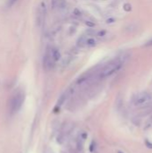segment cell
<instances>
[{
    "label": "cell",
    "mask_w": 152,
    "mask_h": 153,
    "mask_svg": "<svg viewBox=\"0 0 152 153\" xmlns=\"http://www.w3.org/2000/svg\"><path fill=\"white\" fill-rule=\"evenodd\" d=\"M123 65V61L121 59H115L112 62L108 63L99 73V77L100 79H104V78H108L111 75H113L114 74H116L117 71H119L121 69Z\"/></svg>",
    "instance_id": "6da1fadb"
},
{
    "label": "cell",
    "mask_w": 152,
    "mask_h": 153,
    "mask_svg": "<svg viewBox=\"0 0 152 153\" xmlns=\"http://www.w3.org/2000/svg\"><path fill=\"white\" fill-rule=\"evenodd\" d=\"M24 98H25V96L22 91H17L13 96V98L11 99V101H10V111L12 114H14L20 110V108H22V106L24 102Z\"/></svg>",
    "instance_id": "7a4b0ae2"
},
{
    "label": "cell",
    "mask_w": 152,
    "mask_h": 153,
    "mask_svg": "<svg viewBox=\"0 0 152 153\" xmlns=\"http://www.w3.org/2000/svg\"><path fill=\"white\" fill-rule=\"evenodd\" d=\"M47 4L46 2L43 0L39 3L38 8H37V12H36V24L39 28H40L46 19V15H47Z\"/></svg>",
    "instance_id": "3957f363"
},
{
    "label": "cell",
    "mask_w": 152,
    "mask_h": 153,
    "mask_svg": "<svg viewBox=\"0 0 152 153\" xmlns=\"http://www.w3.org/2000/svg\"><path fill=\"white\" fill-rule=\"evenodd\" d=\"M152 97L151 94L147 93V92H142L140 94H138L134 100H133V104L135 106L141 107V106H144L148 103H150L151 101Z\"/></svg>",
    "instance_id": "277c9868"
},
{
    "label": "cell",
    "mask_w": 152,
    "mask_h": 153,
    "mask_svg": "<svg viewBox=\"0 0 152 153\" xmlns=\"http://www.w3.org/2000/svg\"><path fill=\"white\" fill-rule=\"evenodd\" d=\"M55 61L51 56V51H50V48H47L45 56H44V59H43V65L45 67L46 70H51L54 65H55Z\"/></svg>",
    "instance_id": "5b68a950"
},
{
    "label": "cell",
    "mask_w": 152,
    "mask_h": 153,
    "mask_svg": "<svg viewBox=\"0 0 152 153\" xmlns=\"http://www.w3.org/2000/svg\"><path fill=\"white\" fill-rule=\"evenodd\" d=\"M50 51H51V56L55 62H57L61 59V53L57 48H50Z\"/></svg>",
    "instance_id": "8992f818"
},
{
    "label": "cell",
    "mask_w": 152,
    "mask_h": 153,
    "mask_svg": "<svg viewBox=\"0 0 152 153\" xmlns=\"http://www.w3.org/2000/svg\"><path fill=\"white\" fill-rule=\"evenodd\" d=\"M86 46L87 47H90V48H92V47H95L97 45V40L96 39L94 38H87L86 39V42H85Z\"/></svg>",
    "instance_id": "52a82bcc"
},
{
    "label": "cell",
    "mask_w": 152,
    "mask_h": 153,
    "mask_svg": "<svg viewBox=\"0 0 152 153\" xmlns=\"http://www.w3.org/2000/svg\"><path fill=\"white\" fill-rule=\"evenodd\" d=\"M86 37L85 36H82L79 39H78V41H77V45L79 46V47H83V46H86V44H85V42H86Z\"/></svg>",
    "instance_id": "ba28073f"
},
{
    "label": "cell",
    "mask_w": 152,
    "mask_h": 153,
    "mask_svg": "<svg viewBox=\"0 0 152 153\" xmlns=\"http://www.w3.org/2000/svg\"><path fill=\"white\" fill-rule=\"evenodd\" d=\"M107 30H99L98 32H97V37H99V38H103V37H105L106 35H107Z\"/></svg>",
    "instance_id": "9c48e42d"
},
{
    "label": "cell",
    "mask_w": 152,
    "mask_h": 153,
    "mask_svg": "<svg viewBox=\"0 0 152 153\" xmlns=\"http://www.w3.org/2000/svg\"><path fill=\"white\" fill-rule=\"evenodd\" d=\"M73 14H74L75 16L80 17V16H82V11H81L79 8H74V10H73Z\"/></svg>",
    "instance_id": "30bf717a"
},
{
    "label": "cell",
    "mask_w": 152,
    "mask_h": 153,
    "mask_svg": "<svg viewBox=\"0 0 152 153\" xmlns=\"http://www.w3.org/2000/svg\"><path fill=\"white\" fill-rule=\"evenodd\" d=\"M124 9L126 11V12H130L132 10V5L129 4V3H126L124 4Z\"/></svg>",
    "instance_id": "8fae6325"
},
{
    "label": "cell",
    "mask_w": 152,
    "mask_h": 153,
    "mask_svg": "<svg viewBox=\"0 0 152 153\" xmlns=\"http://www.w3.org/2000/svg\"><path fill=\"white\" fill-rule=\"evenodd\" d=\"M85 24H86L88 27H90V28H93V27H95V23H94V22H90V21H86V22H85Z\"/></svg>",
    "instance_id": "7c38bea8"
},
{
    "label": "cell",
    "mask_w": 152,
    "mask_h": 153,
    "mask_svg": "<svg viewBox=\"0 0 152 153\" xmlns=\"http://www.w3.org/2000/svg\"><path fill=\"white\" fill-rule=\"evenodd\" d=\"M16 1H17V0H7V4H8V6L13 5V4L16 3Z\"/></svg>",
    "instance_id": "4fadbf2b"
},
{
    "label": "cell",
    "mask_w": 152,
    "mask_h": 153,
    "mask_svg": "<svg viewBox=\"0 0 152 153\" xmlns=\"http://www.w3.org/2000/svg\"><path fill=\"white\" fill-rule=\"evenodd\" d=\"M145 47H152V39H151L149 41H147L144 45Z\"/></svg>",
    "instance_id": "5bb4252c"
},
{
    "label": "cell",
    "mask_w": 152,
    "mask_h": 153,
    "mask_svg": "<svg viewBox=\"0 0 152 153\" xmlns=\"http://www.w3.org/2000/svg\"><path fill=\"white\" fill-rule=\"evenodd\" d=\"M115 22H116V20L114 18H109V19L107 20V23H113Z\"/></svg>",
    "instance_id": "9a60e30c"
}]
</instances>
